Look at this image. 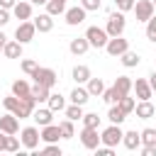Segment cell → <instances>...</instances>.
<instances>
[{
	"mask_svg": "<svg viewBox=\"0 0 156 156\" xmlns=\"http://www.w3.org/2000/svg\"><path fill=\"white\" fill-rule=\"evenodd\" d=\"M34 34H37L34 20H24V22H20L17 29H15V39H17L20 44H29V41L34 39Z\"/></svg>",
	"mask_w": 156,
	"mask_h": 156,
	"instance_id": "6da1fadb",
	"label": "cell"
},
{
	"mask_svg": "<svg viewBox=\"0 0 156 156\" xmlns=\"http://www.w3.org/2000/svg\"><path fill=\"white\" fill-rule=\"evenodd\" d=\"M32 78H34V83H39V85H46V88H54V85L58 83V76H56V71H54V68H41V66H37V71L32 73Z\"/></svg>",
	"mask_w": 156,
	"mask_h": 156,
	"instance_id": "7a4b0ae2",
	"label": "cell"
},
{
	"mask_svg": "<svg viewBox=\"0 0 156 156\" xmlns=\"http://www.w3.org/2000/svg\"><path fill=\"white\" fill-rule=\"evenodd\" d=\"M124 27H127L124 12H112V15L107 17V27H105V32H107L110 37H119V34L124 32Z\"/></svg>",
	"mask_w": 156,
	"mask_h": 156,
	"instance_id": "3957f363",
	"label": "cell"
},
{
	"mask_svg": "<svg viewBox=\"0 0 156 156\" xmlns=\"http://www.w3.org/2000/svg\"><path fill=\"white\" fill-rule=\"evenodd\" d=\"M85 39L90 41V46H95V49H105L110 34H107L102 27H88V29H85Z\"/></svg>",
	"mask_w": 156,
	"mask_h": 156,
	"instance_id": "277c9868",
	"label": "cell"
},
{
	"mask_svg": "<svg viewBox=\"0 0 156 156\" xmlns=\"http://www.w3.org/2000/svg\"><path fill=\"white\" fill-rule=\"evenodd\" d=\"M122 136H124V132L119 129V124H110L107 129H102V134H100V141L105 144V146H117V144H122Z\"/></svg>",
	"mask_w": 156,
	"mask_h": 156,
	"instance_id": "5b68a950",
	"label": "cell"
},
{
	"mask_svg": "<svg viewBox=\"0 0 156 156\" xmlns=\"http://www.w3.org/2000/svg\"><path fill=\"white\" fill-rule=\"evenodd\" d=\"M20 139H22V146H24V149H29V151H34V149L39 146V139H41V132H39L37 127H24V129L20 132Z\"/></svg>",
	"mask_w": 156,
	"mask_h": 156,
	"instance_id": "8992f818",
	"label": "cell"
},
{
	"mask_svg": "<svg viewBox=\"0 0 156 156\" xmlns=\"http://www.w3.org/2000/svg\"><path fill=\"white\" fill-rule=\"evenodd\" d=\"M80 144L90 151H95L102 141H100V134H98V127H83L80 129Z\"/></svg>",
	"mask_w": 156,
	"mask_h": 156,
	"instance_id": "52a82bcc",
	"label": "cell"
},
{
	"mask_svg": "<svg viewBox=\"0 0 156 156\" xmlns=\"http://www.w3.org/2000/svg\"><path fill=\"white\" fill-rule=\"evenodd\" d=\"M134 12H136V22H149L156 10H154V0H136L134 2Z\"/></svg>",
	"mask_w": 156,
	"mask_h": 156,
	"instance_id": "ba28073f",
	"label": "cell"
},
{
	"mask_svg": "<svg viewBox=\"0 0 156 156\" xmlns=\"http://www.w3.org/2000/svg\"><path fill=\"white\" fill-rule=\"evenodd\" d=\"M127 49H129V41H127L122 34H119V37H110L107 44H105V51H107L110 56H117V58H119Z\"/></svg>",
	"mask_w": 156,
	"mask_h": 156,
	"instance_id": "9c48e42d",
	"label": "cell"
},
{
	"mask_svg": "<svg viewBox=\"0 0 156 156\" xmlns=\"http://www.w3.org/2000/svg\"><path fill=\"white\" fill-rule=\"evenodd\" d=\"M66 24H71V27H78V24H83L85 22V15H88V10L83 7V5H76V7H66Z\"/></svg>",
	"mask_w": 156,
	"mask_h": 156,
	"instance_id": "30bf717a",
	"label": "cell"
},
{
	"mask_svg": "<svg viewBox=\"0 0 156 156\" xmlns=\"http://www.w3.org/2000/svg\"><path fill=\"white\" fill-rule=\"evenodd\" d=\"M0 129H2L5 134H17V132H20V117H15L12 112L2 115V117H0Z\"/></svg>",
	"mask_w": 156,
	"mask_h": 156,
	"instance_id": "8fae6325",
	"label": "cell"
},
{
	"mask_svg": "<svg viewBox=\"0 0 156 156\" xmlns=\"http://www.w3.org/2000/svg\"><path fill=\"white\" fill-rule=\"evenodd\" d=\"M132 90L136 93V98H139V100H151V95H154V90H151V85H149V80H146V78H136Z\"/></svg>",
	"mask_w": 156,
	"mask_h": 156,
	"instance_id": "7c38bea8",
	"label": "cell"
},
{
	"mask_svg": "<svg viewBox=\"0 0 156 156\" xmlns=\"http://www.w3.org/2000/svg\"><path fill=\"white\" fill-rule=\"evenodd\" d=\"M134 112H136V117H139V119H151V117L156 115V107H154V102H151V100H139V102H136V107H134Z\"/></svg>",
	"mask_w": 156,
	"mask_h": 156,
	"instance_id": "4fadbf2b",
	"label": "cell"
},
{
	"mask_svg": "<svg viewBox=\"0 0 156 156\" xmlns=\"http://www.w3.org/2000/svg\"><path fill=\"white\" fill-rule=\"evenodd\" d=\"M58 139H63V134H61V127L58 124H46V127H41V141H46V144H51V141H58Z\"/></svg>",
	"mask_w": 156,
	"mask_h": 156,
	"instance_id": "5bb4252c",
	"label": "cell"
},
{
	"mask_svg": "<svg viewBox=\"0 0 156 156\" xmlns=\"http://www.w3.org/2000/svg\"><path fill=\"white\" fill-rule=\"evenodd\" d=\"M12 15H15L20 22H24V20H32V2L17 0V2H15V7H12Z\"/></svg>",
	"mask_w": 156,
	"mask_h": 156,
	"instance_id": "9a60e30c",
	"label": "cell"
},
{
	"mask_svg": "<svg viewBox=\"0 0 156 156\" xmlns=\"http://www.w3.org/2000/svg\"><path fill=\"white\" fill-rule=\"evenodd\" d=\"M32 117H34V122H37L39 127H46V124H51V119H54V110H51V107H37V110L32 112Z\"/></svg>",
	"mask_w": 156,
	"mask_h": 156,
	"instance_id": "2e32d148",
	"label": "cell"
},
{
	"mask_svg": "<svg viewBox=\"0 0 156 156\" xmlns=\"http://www.w3.org/2000/svg\"><path fill=\"white\" fill-rule=\"evenodd\" d=\"M34 27H37V32H51L54 29V15H49V12L37 15L34 17Z\"/></svg>",
	"mask_w": 156,
	"mask_h": 156,
	"instance_id": "e0dca14e",
	"label": "cell"
},
{
	"mask_svg": "<svg viewBox=\"0 0 156 156\" xmlns=\"http://www.w3.org/2000/svg\"><path fill=\"white\" fill-rule=\"evenodd\" d=\"M88 49H90V41H88L85 37H76V39H71V44H68V51H71L73 56H83Z\"/></svg>",
	"mask_w": 156,
	"mask_h": 156,
	"instance_id": "ac0fdd59",
	"label": "cell"
},
{
	"mask_svg": "<svg viewBox=\"0 0 156 156\" xmlns=\"http://www.w3.org/2000/svg\"><path fill=\"white\" fill-rule=\"evenodd\" d=\"M122 144H124V149H129V151L139 149V146H141V132H136V129H132V132H124V136H122Z\"/></svg>",
	"mask_w": 156,
	"mask_h": 156,
	"instance_id": "d6986e66",
	"label": "cell"
},
{
	"mask_svg": "<svg viewBox=\"0 0 156 156\" xmlns=\"http://www.w3.org/2000/svg\"><path fill=\"white\" fill-rule=\"evenodd\" d=\"M85 88H88L90 98H102V93H105V83H102V78H93V76H90V80L85 83Z\"/></svg>",
	"mask_w": 156,
	"mask_h": 156,
	"instance_id": "ffe728a7",
	"label": "cell"
},
{
	"mask_svg": "<svg viewBox=\"0 0 156 156\" xmlns=\"http://www.w3.org/2000/svg\"><path fill=\"white\" fill-rule=\"evenodd\" d=\"M22 46H24V44H20L17 39H12V41H7V44H5L2 54H5L7 58H22Z\"/></svg>",
	"mask_w": 156,
	"mask_h": 156,
	"instance_id": "44dd1931",
	"label": "cell"
},
{
	"mask_svg": "<svg viewBox=\"0 0 156 156\" xmlns=\"http://www.w3.org/2000/svg\"><path fill=\"white\" fill-rule=\"evenodd\" d=\"M71 76H73V80L78 83V85H83V83H88L90 80V68L88 66H73V71H71Z\"/></svg>",
	"mask_w": 156,
	"mask_h": 156,
	"instance_id": "7402d4cb",
	"label": "cell"
},
{
	"mask_svg": "<svg viewBox=\"0 0 156 156\" xmlns=\"http://www.w3.org/2000/svg\"><path fill=\"white\" fill-rule=\"evenodd\" d=\"M90 100V93H88V88H83V85H76L73 90H71V102H76V105H85Z\"/></svg>",
	"mask_w": 156,
	"mask_h": 156,
	"instance_id": "603a6c76",
	"label": "cell"
},
{
	"mask_svg": "<svg viewBox=\"0 0 156 156\" xmlns=\"http://www.w3.org/2000/svg\"><path fill=\"white\" fill-rule=\"evenodd\" d=\"M46 107H51L54 112H61V110H66V98L61 93H51L46 100Z\"/></svg>",
	"mask_w": 156,
	"mask_h": 156,
	"instance_id": "cb8c5ba5",
	"label": "cell"
},
{
	"mask_svg": "<svg viewBox=\"0 0 156 156\" xmlns=\"http://www.w3.org/2000/svg\"><path fill=\"white\" fill-rule=\"evenodd\" d=\"M119 61H122V66H124V68H134V66H139L141 56H139L136 51H129V49H127V51L119 56Z\"/></svg>",
	"mask_w": 156,
	"mask_h": 156,
	"instance_id": "d4e9b609",
	"label": "cell"
},
{
	"mask_svg": "<svg viewBox=\"0 0 156 156\" xmlns=\"http://www.w3.org/2000/svg\"><path fill=\"white\" fill-rule=\"evenodd\" d=\"M115 88H117L122 95H129V93H132V88H134V80H132L129 76H117V80H115Z\"/></svg>",
	"mask_w": 156,
	"mask_h": 156,
	"instance_id": "484cf974",
	"label": "cell"
},
{
	"mask_svg": "<svg viewBox=\"0 0 156 156\" xmlns=\"http://www.w3.org/2000/svg\"><path fill=\"white\" fill-rule=\"evenodd\" d=\"M32 93V85L24 80V78H17L15 83H12V95H17V98H24V95H29Z\"/></svg>",
	"mask_w": 156,
	"mask_h": 156,
	"instance_id": "4316f807",
	"label": "cell"
},
{
	"mask_svg": "<svg viewBox=\"0 0 156 156\" xmlns=\"http://www.w3.org/2000/svg\"><path fill=\"white\" fill-rule=\"evenodd\" d=\"M32 95H34V100H37V102H46V100H49V95H51V88L34 83V85H32Z\"/></svg>",
	"mask_w": 156,
	"mask_h": 156,
	"instance_id": "83f0119b",
	"label": "cell"
},
{
	"mask_svg": "<svg viewBox=\"0 0 156 156\" xmlns=\"http://www.w3.org/2000/svg\"><path fill=\"white\" fill-rule=\"evenodd\" d=\"M107 119H110L112 124H122V122L127 119V112H124L119 105H112V107H110V112H107Z\"/></svg>",
	"mask_w": 156,
	"mask_h": 156,
	"instance_id": "f1b7e54d",
	"label": "cell"
},
{
	"mask_svg": "<svg viewBox=\"0 0 156 156\" xmlns=\"http://www.w3.org/2000/svg\"><path fill=\"white\" fill-rule=\"evenodd\" d=\"M63 112H66V117H68V119H73V122L83 119V115H85V112H83V105H76V102L66 105V110H63Z\"/></svg>",
	"mask_w": 156,
	"mask_h": 156,
	"instance_id": "f546056e",
	"label": "cell"
},
{
	"mask_svg": "<svg viewBox=\"0 0 156 156\" xmlns=\"http://www.w3.org/2000/svg\"><path fill=\"white\" fill-rule=\"evenodd\" d=\"M122 98H124V95H122L115 85H112V88H105V93H102V100H105V102H110V105H117Z\"/></svg>",
	"mask_w": 156,
	"mask_h": 156,
	"instance_id": "4dcf8cb0",
	"label": "cell"
},
{
	"mask_svg": "<svg viewBox=\"0 0 156 156\" xmlns=\"http://www.w3.org/2000/svg\"><path fill=\"white\" fill-rule=\"evenodd\" d=\"M46 12L54 15V17H56V15H63V12H66V0H49V2H46Z\"/></svg>",
	"mask_w": 156,
	"mask_h": 156,
	"instance_id": "1f68e13d",
	"label": "cell"
},
{
	"mask_svg": "<svg viewBox=\"0 0 156 156\" xmlns=\"http://www.w3.org/2000/svg\"><path fill=\"white\" fill-rule=\"evenodd\" d=\"M58 127H61V134H63V139H73L76 136V127H73V119H63V122H58Z\"/></svg>",
	"mask_w": 156,
	"mask_h": 156,
	"instance_id": "d6a6232c",
	"label": "cell"
},
{
	"mask_svg": "<svg viewBox=\"0 0 156 156\" xmlns=\"http://www.w3.org/2000/svg\"><path fill=\"white\" fill-rule=\"evenodd\" d=\"M149 144H156V129L151 127L141 129V146H149Z\"/></svg>",
	"mask_w": 156,
	"mask_h": 156,
	"instance_id": "836d02e7",
	"label": "cell"
},
{
	"mask_svg": "<svg viewBox=\"0 0 156 156\" xmlns=\"http://www.w3.org/2000/svg\"><path fill=\"white\" fill-rule=\"evenodd\" d=\"M2 107H5L7 112H15V110L20 107V98H17V95H7V98H2Z\"/></svg>",
	"mask_w": 156,
	"mask_h": 156,
	"instance_id": "e575fe53",
	"label": "cell"
},
{
	"mask_svg": "<svg viewBox=\"0 0 156 156\" xmlns=\"http://www.w3.org/2000/svg\"><path fill=\"white\" fill-rule=\"evenodd\" d=\"M20 144H22V139H17L15 134H7V141H5V151L15 154V151H20Z\"/></svg>",
	"mask_w": 156,
	"mask_h": 156,
	"instance_id": "d590c367",
	"label": "cell"
},
{
	"mask_svg": "<svg viewBox=\"0 0 156 156\" xmlns=\"http://www.w3.org/2000/svg\"><path fill=\"white\" fill-rule=\"evenodd\" d=\"M117 105H119V107H122V110L129 115V112H134V107H136V100H134V98H129V95H124V98H122Z\"/></svg>",
	"mask_w": 156,
	"mask_h": 156,
	"instance_id": "8d00e7d4",
	"label": "cell"
},
{
	"mask_svg": "<svg viewBox=\"0 0 156 156\" xmlns=\"http://www.w3.org/2000/svg\"><path fill=\"white\" fill-rule=\"evenodd\" d=\"M83 127H100V117H98V112H88V115H83Z\"/></svg>",
	"mask_w": 156,
	"mask_h": 156,
	"instance_id": "74e56055",
	"label": "cell"
},
{
	"mask_svg": "<svg viewBox=\"0 0 156 156\" xmlns=\"http://www.w3.org/2000/svg\"><path fill=\"white\" fill-rule=\"evenodd\" d=\"M146 39L149 41H156V15L146 22Z\"/></svg>",
	"mask_w": 156,
	"mask_h": 156,
	"instance_id": "f35d334b",
	"label": "cell"
},
{
	"mask_svg": "<svg viewBox=\"0 0 156 156\" xmlns=\"http://www.w3.org/2000/svg\"><path fill=\"white\" fill-rule=\"evenodd\" d=\"M37 66H39V63H37V61H32V58H24V61H22V71H24L27 76H32V73L37 71Z\"/></svg>",
	"mask_w": 156,
	"mask_h": 156,
	"instance_id": "ab89813d",
	"label": "cell"
},
{
	"mask_svg": "<svg viewBox=\"0 0 156 156\" xmlns=\"http://www.w3.org/2000/svg\"><path fill=\"white\" fill-rule=\"evenodd\" d=\"M115 5H117L119 12H129V10H134V0H115Z\"/></svg>",
	"mask_w": 156,
	"mask_h": 156,
	"instance_id": "60d3db41",
	"label": "cell"
},
{
	"mask_svg": "<svg viewBox=\"0 0 156 156\" xmlns=\"http://www.w3.org/2000/svg\"><path fill=\"white\" fill-rule=\"evenodd\" d=\"M80 5H83L88 12H95V10H100V0H80Z\"/></svg>",
	"mask_w": 156,
	"mask_h": 156,
	"instance_id": "b9f144b4",
	"label": "cell"
},
{
	"mask_svg": "<svg viewBox=\"0 0 156 156\" xmlns=\"http://www.w3.org/2000/svg\"><path fill=\"white\" fill-rule=\"evenodd\" d=\"M95 151H98V156H115V151H112V146H105V144H102V146H98Z\"/></svg>",
	"mask_w": 156,
	"mask_h": 156,
	"instance_id": "7bdbcfd3",
	"label": "cell"
},
{
	"mask_svg": "<svg viewBox=\"0 0 156 156\" xmlns=\"http://www.w3.org/2000/svg\"><path fill=\"white\" fill-rule=\"evenodd\" d=\"M44 154H58V156H61V149L56 146V141H51V144L44 146Z\"/></svg>",
	"mask_w": 156,
	"mask_h": 156,
	"instance_id": "ee69618b",
	"label": "cell"
},
{
	"mask_svg": "<svg viewBox=\"0 0 156 156\" xmlns=\"http://www.w3.org/2000/svg\"><path fill=\"white\" fill-rule=\"evenodd\" d=\"M10 22V10H5V7H0V27H5Z\"/></svg>",
	"mask_w": 156,
	"mask_h": 156,
	"instance_id": "f6af8a7d",
	"label": "cell"
},
{
	"mask_svg": "<svg viewBox=\"0 0 156 156\" xmlns=\"http://www.w3.org/2000/svg\"><path fill=\"white\" fill-rule=\"evenodd\" d=\"M141 154H144V156H156V144H149V146H141Z\"/></svg>",
	"mask_w": 156,
	"mask_h": 156,
	"instance_id": "bcb514c9",
	"label": "cell"
},
{
	"mask_svg": "<svg viewBox=\"0 0 156 156\" xmlns=\"http://www.w3.org/2000/svg\"><path fill=\"white\" fill-rule=\"evenodd\" d=\"M15 2H17V0H0V7H5V10H12V7H15Z\"/></svg>",
	"mask_w": 156,
	"mask_h": 156,
	"instance_id": "7dc6e473",
	"label": "cell"
},
{
	"mask_svg": "<svg viewBox=\"0 0 156 156\" xmlns=\"http://www.w3.org/2000/svg\"><path fill=\"white\" fill-rule=\"evenodd\" d=\"M149 85H151V90L156 93V71H151V76H149Z\"/></svg>",
	"mask_w": 156,
	"mask_h": 156,
	"instance_id": "c3c4849f",
	"label": "cell"
},
{
	"mask_svg": "<svg viewBox=\"0 0 156 156\" xmlns=\"http://www.w3.org/2000/svg\"><path fill=\"white\" fill-rule=\"evenodd\" d=\"M5 141H7V134L0 129V151H5Z\"/></svg>",
	"mask_w": 156,
	"mask_h": 156,
	"instance_id": "681fc988",
	"label": "cell"
},
{
	"mask_svg": "<svg viewBox=\"0 0 156 156\" xmlns=\"http://www.w3.org/2000/svg\"><path fill=\"white\" fill-rule=\"evenodd\" d=\"M7 41H10V39H7V37H5V34H2V32H0V51H2V49H5V44H7Z\"/></svg>",
	"mask_w": 156,
	"mask_h": 156,
	"instance_id": "f907efd6",
	"label": "cell"
},
{
	"mask_svg": "<svg viewBox=\"0 0 156 156\" xmlns=\"http://www.w3.org/2000/svg\"><path fill=\"white\" fill-rule=\"evenodd\" d=\"M49 0H32V5H46Z\"/></svg>",
	"mask_w": 156,
	"mask_h": 156,
	"instance_id": "816d5d0a",
	"label": "cell"
},
{
	"mask_svg": "<svg viewBox=\"0 0 156 156\" xmlns=\"http://www.w3.org/2000/svg\"><path fill=\"white\" fill-rule=\"evenodd\" d=\"M154 10H156V0H154Z\"/></svg>",
	"mask_w": 156,
	"mask_h": 156,
	"instance_id": "f5cc1de1",
	"label": "cell"
}]
</instances>
